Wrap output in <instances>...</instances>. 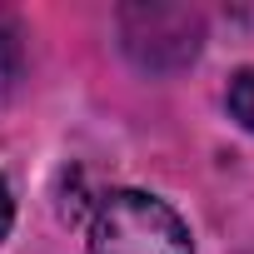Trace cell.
Here are the masks:
<instances>
[{
    "instance_id": "1",
    "label": "cell",
    "mask_w": 254,
    "mask_h": 254,
    "mask_svg": "<svg viewBox=\"0 0 254 254\" xmlns=\"http://www.w3.org/2000/svg\"><path fill=\"white\" fill-rule=\"evenodd\" d=\"M90 254H194V244L165 199L145 190H115L90 219Z\"/></svg>"
},
{
    "instance_id": "2",
    "label": "cell",
    "mask_w": 254,
    "mask_h": 254,
    "mask_svg": "<svg viewBox=\"0 0 254 254\" xmlns=\"http://www.w3.org/2000/svg\"><path fill=\"white\" fill-rule=\"evenodd\" d=\"M229 110L244 130H254V70H239L229 80Z\"/></svg>"
},
{
    "instance_id": "3",
    "label": "cell",
    "mask_w": 254,
    "mask_h": 254,
    "mask_svg": "<svg viewBox=\"0 0 254 254\" xmlns=\"http://www.w3.org/2000/svg\"><path fill=\"white\" fill-rule=\"evenodd\" d=\"M10 219H15V199H10V185L0 180V239L10 234Z\"/></svg>"
}]
</instances>
